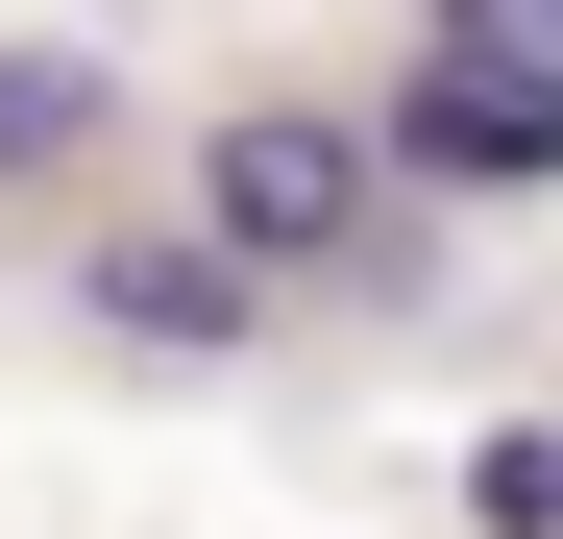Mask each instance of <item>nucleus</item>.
<instances>
[{"label": "nucleus", "mask_w": 563, "mask_h": 539, "mask_svg": "<svg viewBox=\"0 0 563 539\" xmlns=\"http://www.w3.org/2000/svg\"><path fill=\"white\" fill-rule=\"evenodd\" d=\"M197 221H221L245 270H319V245H367V123H319V99H245V123L197 147Z\"/></svg>", "instance_id": "obj_1"}, {"label": "nucleus", "mask_w": 563, "mask_h": 539, "mask_svg": "<svg viewBox=\"0 0 563 539\" xmlns=\"http://www.w3.org/2000/svg\"><path fill=\"white\" fill-rule=\"evenodd\" d=\"M441 50H539L563 74V0H441Z\"/></svg>", "instance_id": "obj_5"}, {"label": "nucleus", "mask_w": 563, "mask_h": 539, "mask_svg": "<svg viewBox=\"0 0 563 539\" xmlns=\"http://www.w3.org/2000/svg\"><path fill=\"white\" fill-rule=\"evenodd\" d=\"M99 319L123 343H245V245H99Z\"/></svg>", "instance_id": "obj_3"}, {"label": "nucleus", "mask_w": 563, "mask_h": 539, "mask_svg": "<svg viewBox=\"0 0 563 539\" xmlns=\"http://www.w3.org/2000/svg\"><path fill=\"white\" fill-rule=\"evenodd\" d=\"M393 147L441 172V197H539V172H563V74L539 50H441L417 99H393Z\"/></svg>", "instance_id": "obj_2"}, {"label": "nucleus", "mask_w": 563, "mask_h": 539, "mask_svg": "<svg viewBox=\"0 0 563 539\" xmlns=\"http://www.w3.org/2000/svg\"><path fill=\"white\" fill-rule=\"evenodd\" d=\"M74 123H99V74H49V50H25V74H0V172H49Z\"/></svg>", "instance_id": "obj_4"}]
</instances>
